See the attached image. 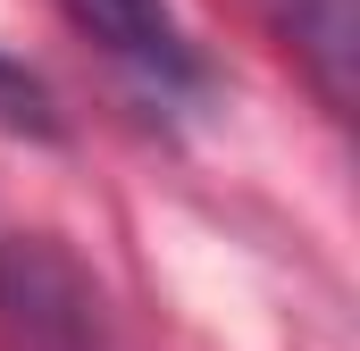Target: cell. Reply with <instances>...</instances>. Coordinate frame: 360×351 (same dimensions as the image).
<instances>
[{
	"mask_svg": "<svg viewBox=\"0 0 360 351\" xmlns=\"http://www.w3.org/2000/svg\"><path fill=\"white\" fill-rule=\"evenodd\" d=\"M68 17L84 25L126 76H143L160 100L210 92V59H201V42L184 34V17L168 0H68Z\"/></svg>",
	"mask_w": 360,
	"mask_h": 351,
	"instance_id": "cell-1",
	"label": "cell"
},
{
	"mask_svg": "<svg viewBox=\"0 0 360 351\" xmlns=\"http://www.w3.org/2000/svg\"><path fill=\"white\" fill-rule=\"evenodd\" d=\"M0 310L25 326L34 351H59V326H68V343H92V293L51 243H17L0 260Z\"/></svg>",
	"mask_w": 360,
	"mask_h": 351,
	"instance_id": "cell-2",
	"label": "cell"
},
{
	"mask_svg": "<svg viewBox=\"0 0 360 351\" xmlns=\"http://www.w3.org/2000/svg\"><path fill=\"white\" fill-rule=\"evenodd\" d=\"M269 8H276V25L293 34V51H302L319 100L344 117V109H352V59H360V17H352V0H269Z\"/></svg>",
	"mask_w": 360,
	"mask_h": 351,
	"instance_id": "cell-3",
	"label": "cell"
},
{
	"mask_svg": "<svg viewBox=\"0 0 360 351\" xmlns=\"http://www.w3.org/2000/svg\"><path fill=\"white\" fill-rule=\"evenodd\" d=\"M0 126L8 134H34V143H59V100H51V84L25 59H8V51H0Z\"/></svg>",
	"mask_w": 360,
	"mask_h": 351,
	"instance_id": "cell-4",
	"label": "cell"
}]
</instances>
